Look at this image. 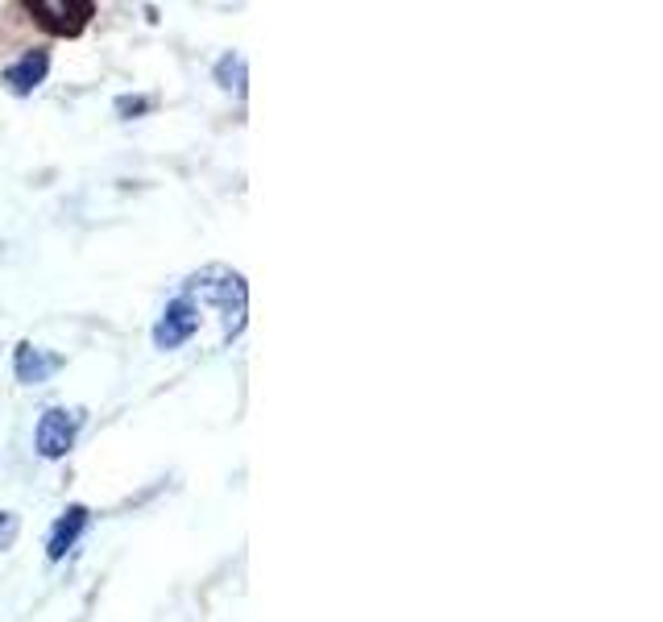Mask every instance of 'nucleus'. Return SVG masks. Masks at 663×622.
I'll return each instance as SVG.
<instances>
[{
	"mask_svg": "<svg viewBox=\"0 0 663 622\" xmlns=\"http://www.w3.org/2000/svg\"><path fill=\"white\" fill-rule=\"evenodd\" d=\"M25 9H30V18H38L42 30H50L55 38H76V34H83L95 13L92 0H30Z\"/></svg>",
	"mask_w": 663,
	"mask_h": 622,
	"instance_id": "obj_1",
	"label": "nucleus"
},
{
	"mask_svg": "<svg viewBox=\"0 0 663 622\" xmlns=\"http://www.w3.org/2000/svg\"><path fill=\"white\" fill-rule=\"evenodd\" d=\"M79 432V411H67V407H50V411L38 419V453L46 461H58V456L71 453Z\"/></svg>",
	"mask_w": 663,
	"mask_h": 622,
	"instance_id": "obj_2",
	"label": "nucleus"
},
{
	"mask_svg": "<svg viewBox=\"0 0 663 622\" xmlns=\"http://www.w3.org/2000/svg\"><path fill=\"white\" fill-rule=\"evenodd\" d=\"M195 328H199L195 303H191V299H174L171 307L162 312L158 328H153V344H158V349H179L183 340L195 337Z\"/></svg>",
	"mask_w": 663,
	"mask_h": 622,
	"instance_id": "obj_3",
	"label": "nucleus"
},
{
	"mask_svg": "<svg viewBox=\"0 0 663 622\" xmlns=\"http://www.w3.org/2000/svg\"><path fill=\"white\" fill-rule=\"evenodd\" d=\"M13 370H18V382H30L38 386L50 374L62 370V358L50 353V349H38V344H18V358H13Z\"/></svg>",
	"mask_w": 663,
	"mask_h": 622,
	"instance_id": "obj_4",
	"label": "nucleus"
},
{
	"mask_svg": "<svg viewBox=\"0 0 663 622\" xmlns=\"http://www.w3.org/2000/svg\"><path fill=\"white\" fill-rule=\"evenodd\" d=\"M83 528H88V507H71L62 519L55 523V531H50V544H46V556L50 561H62L71 547H76V540L83 535Z\"/></svg>",
	"mask_w": 663,
	"mask_h": 622,
	"instance_id": "obj_5",
	"label": "nucleus"
},
{
	"mask_svg": "<svg viewBox=\"0 0 663 622\" xmlns=\"http://www.w3.org/2000/svg\"><path fill=\"white\" fill-rule=\"evenodd\" d=\"M50 71V55L46 50H30V55H21L13 67H9V83H13V92H34L42 79Z\"/></svg>",
	"mask_w": 663,
	"mask_h": 622,
	"instance_id": "obj_6",
	"label": "nucleus"
},
{
	"mask_svg": "<svg viewBox=\"0 0 663 622\" xmlns=\"http://www.w3.org/2000/svg\"><path fill=\"white\" fill-rule=\"evenodd\" d=\"M18 531H21V519H18V514H13V510H0V552H4V547H13Z\"/></svg>",
	"mask_w": 663,
	"mask_h": 622,
	"instance_id": "obj_7",
	"label": "nucleus"
},
{
	"mask_svg": "<svg viewBox=\"0 0 663 622\" xmlns=\"http://www.w3.org/2000/svg\"><path fill=\"white\" fill-rule=\"evenodd\" d=\"M116 109H121V113H146V109H150V100H129V95H121V100H116Z\"/></svg>",
	"mask_w": 663,
	"mask_h": 622,
	"instance_id": "obj_8",
	"label": "nucleus"
}]
</instances>
